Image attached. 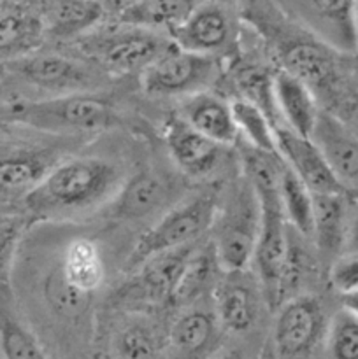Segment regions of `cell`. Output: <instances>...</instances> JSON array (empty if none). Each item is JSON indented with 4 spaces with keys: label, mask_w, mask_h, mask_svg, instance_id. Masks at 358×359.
<instances>
[{
    "label": "cell",
    "mask_w": 358,
    "mask_h": 359,
    "mask_svg": "<svg viewBox=\"0 0 358 359\" xmlns=\"http://www.w3.org/2000/svg\"><path fill=\"white\" fill-rule=\"evenodd\" d=\"M277 46L283 69L312 91L321 111L344 123L358 121V86L340 62L343 53L319 41L309 30L284 35Z\"/></svg>",
    "instance_id": "obj_2"
},
{
    "label": "cell",
    "mask_w": 358,
    "mask_h": 359,
    "mask_svg": "<svg viewBox=\"0 0 358 359\" xmlns=\"http://www.w3.org/2000/svg\"><path fill=\"white\" fill-rule=\"evenodd\" d=\"M137 0H102L107 14H112V16L118 18L119 14L125 13L128 7H132Z\"/></svg>",
    "instance_id": "obj_37"
},
{
    "label": "cell",
    "mask_w": 358,
    "mask_h": 359,
    "mask_svg": "<svg viewBox=\"0 0 358 359\" xmlns=\"http://www.w3.org/2000/svg\"><path fill=\"white\" fill-rule=\"evenodd\" d=\"M329 319L311 294H295L277 307L272 326L274 353L279 359H304L323 346Z\"/></svg>",
    "instance_id": "obj_8"
},
{
    "label": "cell",
    "mask_w": 358,
    "mask_h": 359,
    "mask_svg": "<svg viewBox=\"0 0 358 359\" xmlns=\"http://www.w3.org/2000/svg\"><path fill=\"white\" fill-rule=\"evenodd\" d=\"M246 270L223 272L211 291L218 325L235 335L255 326L260 314V297L263 294L258 279L248 276Z\"/></svg>",
    "instance_id": "obj_12"
},
{
    "label": "cell",
    "mask_w": 358,
    "mask_h": 359,
    "mask_svg": "<svg viewBox=\"0 0 358 359\" xmlns=\"http://www.w3.org/2000/svg\"><path fill=\"white\" fill-rule=\"evenodd\" d=\"M178 116L214 142L223 146L237 144L239 132L232 102L213 91L204 90L183 98Z\"/></svg>",
    "instance_id": "obj_17"
},
{
    "label": "cell",
    "mask_w": 358,
    "mask_h": 359,
    "mask_svg": "<svg viewBox=\"0 0 358 359\" xmlns=\"http://www.w3.org/2000/svg\"><path fill=\"white\" fill-rule=\"evenodd\" d=\"M218 76L216 56L186 51L172 42L140 72V86L150 97L185 98L209 90Z\"/></svg>",
    "instance_id": "obj_7"
},
{
    "label": "cell",
    "mask_w": 358,
    "mask_h": 359,
    "mask_svg": "<svg viewBox=\"0 0 358 359\" xmlns=\"http://www.w3.org/2000/svg\"><path fill=\"white\" fill-rule=\"evenodd\" d=\"M221 273H223V269H221L220 262H218L213 242L206 245V248L195 249L188 265H186L185 272H183L181 280H179L178 287H175L174 297H172L171 302L179 305V307L192 305L204 293L213 291Z\"/></svg>",
    "instance_id": "obj_26"
},
{
    "label": "cell",
    "mask_w": 358,
    "mask_h": 359,
    "mask_svg": "<svg viewBox=\"0 0 358 359\" xmlns=\"http://www.w3.org/2000/svg\"><path fill=\"white\" fill-rule=\"evenodd\" d=\"M11 70L27 84L55 95L86 91L91 76L83 65L62 55H25L11 62Z\"/></svg>",
    "instance_id": "obj_14"
},
{
    "label": "cell",
    "mask_w": 358,
    "mask_h": 359,
    "mask_svg": "<svg viewBox=\"0 0 358 359\" xmlns=\"http://www.w3.org/2000/svg\"><path fill=\"white\" fill-rule=\"evenodd\" d=\"M49 151L11 149L0 153V200L21 198L58 161Z\"/></svg>",
    "instance_id": "obj_21"
},
{
    "label": "cell",
    "mask_w": 358,
    "mask_h": 359,
    "mask_svg": "<svg viewBox=\"0 0 358 359\" xmlns=\"http://www.w3.org/2000/svg\"><path fill=\"white\" fill-rule=\"evenodd\" d=\"M329 279L339 294L358 290V252H343L329 266Z\"/></svg>",
    "instance_id": "obj_34"
},
{
    "label": "cell",
    "mask_w": 358,
    "mask_h": 359,
    "mask_svg": "<svg viewBox=\"0 0 358 359\" xmlns=\"http://www.w3.org/2000/svg\"><path fill=\"white\" fill-rule=\"evenodd\" d=\"M204 0H137L116 21L165 34L181 25Z\"/></svg>",
    "instance_id": "obj_25"
},
{
    "label": "cell",
    "mask_w": 358,
    "mask_h": 359,
    "mask_svg": "<svg viewBox=\"0 0 358 359\" xmlns=\"http://www.w3.org/2000/svg\"><path fill=\"white\" fill-rule=\"evenodd\" d=\"M354 6H357V20H358V0H354Z\"/></svg>",
    "instance_id": "obj_39"
},
{
    "label": "cell",
    "mask_w": 358,
    "mask_h": 359,
    "mask_svg": "<svg viewBox=\"0 0 358 359\" xmlns=\"http://www.w3.org/2000/svg\"><path fill=\"white\" fill-rule=\"evenodd\" d=\"M28 223L30 217L27 214H0V283H11Z\"/></svg>",
    "instance_id": "obj_33"
},
{
    "label": "cell",
    "mask_w": 358,
    "mask_h": 359,
    "mask_svg": "<svg viewBox=\"0 0 358 359\" xmlns=\"http://www.w3.org/2000/svg\"><path fill=\"white\" fill-rule=\"evenodd\" d=\"M340 309L358 318V290L340 293Z\"/></svg>",
    "instance_id": "obj_36"
},
{
    "label": "cell",
    "mask_w": 358,
    "mask_h": 359,
    "mask_svg": "<svg viewBox=\"0 0 358 359\" xmlns=\"http://www.w3.org/2000/svg\"><path fill=\"white\" fill-rule=\"evenodd\" d=\"M107 14L102 0H56L49 13V32L55 37H83Z\"/></svg>",
    "instance_id": "obj_27"
},
{
    "label": "cell",
    "mask_w": 358,
    "mask_h": 359,
    "mask_svg": "<svg viewBox=\"0 0 358 359\" xmlns=\"http://www.w3.org/2000/svg\"><path fill=\"white\" fill-rule=\"evenodd\" d=\"M311 139L319 146L347 193H358V133L343 119L321 111Z\"/></svg>",
    "instance_id": "obj_15"
},
{
    "label": "cell",
    "mask_w": 358,
    "mask_h": 359,
    "mask_svg": "<svg viewBox=\"0 0 358 359\" xmlns=\"http://www.w3.org/2000/svg\"><path fill=\"white\" fill-rule=\"evenodd\" d=\"M81 49L104 70L112 74L142 72L168 46L171 37L128 23L95 28L79 37Z\"/></svg>",
    "instance_id": "obj_6"
},
{
    "label": "cell",
    "mask_w": 358,
    "mask_h": 359,
    "mask_svg": "<svg viewBox=\"0 0 358 359\" xmlns=\"http://www.w3.org/2000/svg\"><path fill=\"white\" fill-rule=\"evenodd\" d=\"M277 154L288 168L304 182L312 195H333L347 193L325 154L311 137L295 133L286 126H276Z\"/></svg>",
    "instance_id": "obj_11"
},
{
    "label": "cell",
    "mask_w": 358,
    "mask_h": 359,
    "mask_svg": "<svg viewBox=\"0 0 358 359\" xmlns=\"http://www.w3.org/2000/svg\"><path fill=\"white\" fill-rule=\"evenodd\" d=\"M305 30L343 55L358 53L354 0H290Z\"/></svg>",
    "instance_id": "obj_10"
},
{
    "label": "cell",
    "mask_w": 358,
    "mask_h": 359,
    "mask_svg": "<svg viewBox=\"0 0 358 359\" xmlns=\"http://www.w3.org/2000/svg\"><path fill=\"white\" fill-rule=\"evenodd\" d=\"M55 272L70 290L91 298L105 279V263L100 248L91 238H74L67 244Z\"/></svg>",
    "instance_id": "obj_20"
},
{
    "label": "cell",
    "mask_w": 358,
    "mask_h": 359,
    "mask_svg": "<svg viewBox=\"0 0 358 359\" xmlns=\"http://www.w3.org/2000/svg\"><path fill=\"white\" fill-rule=\"evenodd\" d=\"M274 102L277 116L284 119L286 128L304 137H311L321 112L312 91L298 77L281 69L274 74Z\"/></svg>",
    "instance_id": "obj_19"
},
{
    "label": "cell",
    "mask_w": 358,
    "mask_h": 359,
    "mask_svg": "<svg viewBox=\"0 0 358 359\" xmlns=\"http://www.w3.org/2000/svg\"><path fill=\"white\" fill-rule=\"evenodd\" d=\"M218 319L214 312L188 309L181 312L171 326L168 342L178 353L195 356L204 353L216 335Z\"/></svg>",
    "instance_id": "obj_28"
},
{
    "label": "cell",
    "mask_w": 358,
    "mask_h": 359,
    "mask_svg": "<svg viewBox=\"0 0 358 359\" xmlns=\"http://www.w3.org/2000/svg\"><path fill=\"white\" fill-rule=\"evenodd\" d=\"M323 359H358V318L344 309L329 319Z\"/></svg>",
    "instance_id": "obj_32"
},
{
    "label": "cell",
    "mask_w": 358,
    "mask_h": 359,
    "mask_svg": "<svg viewBox=\"0 0 358 359\" xmlns=\"http://www.w3.org/2000/svg\"><path fill=\"white\" fill-rule=\"evenodd\" d=\"M164 140L175 167L193 179L213 174L220 167L227 147L200 133L179 116L165 123Z\"/></svg>",
    "instance_id": "obj_13"
},
{
    "label": "cell",
    "mask_w": 358,
    "mask_h": 359,
    "mask_svg": "<svg viewBox=\"0 0 358 359\" xmlns=\"http://www.w3.org/2000/svg\"><path fill=\"white\" fill-rule=\"evenodd\" d=\"M195 249L197 242L147 258L135 269L137 290L150 300L171 302Z\"/></svg>",
    "instance_id": "obj_22"
},
{
    "label": "cell",
    "mask_w": 358,
    "mask_h": 359,
    "mask_svg": "<svg viewBox=\"0 0 358 359\" xmlns=\"http://www.w3.org/2000/svg\"><path fill=\"white\" fill-rule=\"evenodd\" d=\"M168 196L171 186L164 177L153 170H140L119 186L112 196L111 212L116 219L142 221L164 210Z\"/></svg>",
    "instance_id": "obj_16"
},
{
    "label": "cell",
    "mask_w": 358,
    "mask_h": 359,
    "mask_svg": "<svg viewBox=\"0 0 358 359\" xmlns=\"http://www.w3.org/2000/svg\"><path fill=\"white\" fill-rule=\"evenodd\" d=\"M218 200L220 195L214 189H206L174 203L151 224L150 230L140 235L130 252L126 266L135 270L151 256L199 242L213 226Z\"/></svg>",
    "instance_id": "obj_5"
},
{
    "label": "cell",
    "mask_w": 358,
    "mask_h": 359,
    "mask_svg": "<svg viewBox=\"0 0 358 359\" xmlns=\"http://www.w3.org/2000/svg\"><path fill=\"white\" fill-rule=\"evenodd\" d=\"M344 252H358V210L351 214L350 224H347V237Z\"/></svg>",
    "instance_id": "obj_35"
},
{
    "label": "cell",
    "mask_w": 358,
    "mask_h": 359,
    "mask_svg": "<svg viewBox=\"0 0 358 359\" xmlns=\"http://www.w3.org/2000/svg\"><path fill=\"white\" fill-rule=\"evenodd\" d=\"M279 196L284 217H286L291 230L300 235V237H311L312 216H314V195L284 165V161L281 163L279 170Z\"/></svg>",
    "instance_id": "obj_29"
},
{
    "label": "cell",
    "mask_w": 358,
    "mask_h": 359,
    "mask_svg": "<svg viewBox=\"0 0 358 359\" xmlns=\"http://www.w3.org/2000/svg\"><path fill=\"white\" fill-rule=\"evenodd\" d=\"M350 193L333 195H314V216H312V235L319 258L329 266L339 258L346 248L347 224L351 210L347 202Z\"/></svg>",
    "instance_id": "obj_18"
},
{
    "label": "cell",
    "mask_w": 358,
    "mask_h": 359,
    "mask_svg": "<svg viewBox=\"0 0 358 359\" xmlns=\"http://www.w3.org/2000/svg\"><path fill=\"white\" fill-rule=\"evenodd\" d=\"M211 359H249L246 356L244 351L237 349V347H223V349L216 351L211 356Z\"/></svg>",
    "instance_id": "obj_38"
},
{
    "label": "cell",
    "mask_w": 358,
    "mask_h": 359,
    "mask_svg": "<svg viewBox=\"0 0 358 359\" xmlns=\"http://www.w3.org/2000/svg\"><path fill=\"white\" fill-rule=\"evenodd\" d=\"M44 35L39 16L20 6H0V58L16 60L34 53Z\"/></svg>",
    "instance_id": "obj_24"
},
{
    "label": "cell",
    "mask_w": 358,
    "mask_h": 359,
    "mask_svg": "<svg viewBox=\"0 0 358 359\" xmlns=\"http://www.w3.org/2000/svg\"><path fill=\"white\" fill-rule=\"evenodd\" d=\"M232 109H234L239 139L263 153L277 154L276 125L270 121L269 116L258 105L244 98L232 102Z\"/></svg>",
    "instance_id": "obj_30"
},
{
    "label": "cell",
    "mask_w": 358,
    "mask_h": 359,
    "mask_svg": "<svg viewBox=\"0 0 358 359\" xmlns=\"http://www.w3.org/2000/svg\"><path fill=\"white\" fill-rule=\"evenodd\" d=\"M168 37L186 51L218 56L235 41L234 14L221 0H204L181 25L168 32Z\"/></svg>",
    "instance_id": "obj_9"
},
{
    "label": "cell",
    "mask_w": 358,
    "mask_h": 359,
    "mask_svg": "<svg viewBox=\"0 0 358 359\" xmlns=\"http://www.w3.org/2000/svg\"><path fill=\"white\" fill-rule=\"evenodd\" d=\"M112 354L114 359H160V339L142 319L128 321L114 335Z\"/></svg>",
    "instance_id": "obj_31"
},
{
    "label": "cell",
    "mask_w": 358,
    "mask_h": 359,
    "mask_svg": "<svg viewBox=\"0 0 358 359\" xmlns=\"http://www.w3.org/2000/svg\"><path fill=\"white\" fill-rule=\"evenodd\" d=\"M123 184L121 168L100 156L58 161L37 186L23 196L32 219H63L100 207L112 200Z\"/></svg>",
    "instance_id": "obj_1"
},
{
    "label": "cell",
    "mask_w": 358,
    "mask_h": 359,
    "mask_svg": "<svg viewBox=\"0 0 358 359\" xmlns=\"http://www.w3.org/2000/svg\"><path fill=\"white\" fill-rule=\"evenodd\" d=\"M0 358L49 359L35 333L18 312L11 283H0Z\"/></svg>",
    "instance_id": "obj_23"
},
{
    "label": "cell",
    "mask_w": 358,
    "mask_h": 359,
    "mask_svg": "<svg viewBox=\"0 0 358 359\" xmlns=\"http://www.w3.org/2000/svg\"><path fill=\"white\" fill-rule=\"evenodd\" d=\"M213 245L223 272L246 270L253 262L260 233V203L249 181H237L218 200Z\"/></svg>",
    "instance_id": "obj_4"
},
{
    "label": "cell",
    "mask_w": 358,
    "mask_h": 359,
    "mask_svg": "<svg viewBox=\"0 0 358 359\" xmlns=\"http://www.w3.org/2000/svg\"><path fill=\"white\" fill-rule=\"evenodd\" d=\"M9 118L28 128L49 133L100 132L118 121L114 107L105 98L88 91L16 102L11 105Z\"/></svg>",
    "instance_id": "obj_3"
}]
</instances>
